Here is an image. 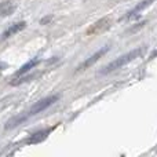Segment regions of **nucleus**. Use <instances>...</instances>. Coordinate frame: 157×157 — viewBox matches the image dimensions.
Returning a JSON list of instances; mask_svg holds the SVG:
<instances>
[{
  "label": "nucleus",
  "mask_w": 157,
  "mask_h": 157,
  "mask_svg": "<svg viewBox=\"0 0 157 157\" xmlns=\"http://www.w3.org/2000/svg\"><path fill=\"white\" fill-rule=\"evenodd\" d=\"M51 19H52V17H51V15H50V17H44V18H41L40 24H41V25H44V24H48V22L51 21Z\"/></svg>",
  "instance_id": "11"
},
{
  "label": "nucleus",
  "mask_w": 157,
  "mask_h": 157,
  "mask_svg": "<svg viewBox=\"0 0 157 157\" xmlns=\"http://www.w3.org/2000/svg\"><path fill=\"white\" fill-rule=\"evenodd\" d=\"M153 2H155V0H142L139 4H136L135 7L131 8V10L128 11L127 15L121 17V18H120V21H124V19L127 21V19H134V18H136V17H138V13H139V11H142V10H145L146 7H149V6L152 4Z\"/></svg>",
  "instance_id": "5"
},
{
  "label": "nucleus",
  "mask_w": 157,
  "mask_h": 157,
  "mask_svg": "<svg viewBox=\"0 0 157 157\" xmlns=\"http://www.w3.org/2000/svg\"><path fill=\"white\" fill-rule=\"evenodd\" d=\"M29 119V116H28V113H21V114H17V116L11 117L10 120H8L7 123H6L4 128L6 130H13V128L18 127L19 124H22L24 121H26V120Z\"/></svg>",
  "instance_id": "8"
},
{
  "label": "nucleus",
  "mask_w": 157,
  "mask_h": 157,
  "mask_svg": "<svg viewBox=\"0 0 157 157\" xmlns=\"http://www.w3.org/2000/svg\"><path fill=\"white\" fill-rule=\"evenodd\" d=\"M144 50H145L144 47H138V48H135V50H132V51L127 52V54L121 55V57L116 58V59L112 61L109 65H106L105 68L99 72V75H109V73H112L113 71H117V69L128 65V63L132 62L134 59H136V58L141 57V55L144 54Z\"/></svg>",
  "instance_id": "1"
},
{
  "label": "nucleus",
  "mask_w": 157,
  "mask_h": 157,
  "mask_svg": "<svg viewBox=\"0 0 157 157\" xmlns=\"http://www.w3.org/2000/svg\"><path fill=\"white\" fill-rule=\"evenodd\" d=\"M51 131H52V128H47V130H40V131H37V132L32 134V135H30L25 142H26V144H29V145L40 144V142H43L44 139L48 138V135H50V132H51Z\"/></svg>",
  "instance_id": "7"
},
{
  "label": "nucleus",
  "mask_w": 157,
  "mask_h": 157,
  "mask_svg": "<svg viewBox=\"0 0 157 157\" xmlns=\"http://www.w3.org/2000/svg\"><path fill=\"white\" fill-rule=\"evenodd\" d=\"M58 99H59V95H50V97H47V98H43V99H40L39 102H36L35 105L26 112L28 116L32 117V116H35V114L40 113V112L46 110L47 108H50L51 105H54Z\"/></svg>",
  "instance_id": "2"
},
{
  "label": "nucleus",
  "mask_w": 157,
  "mask_h": 157,
  "mask_svg": "<svg viewBox=\"0 0 157 157\" xmlns=\"http://www.w3.org/2000/svg\"><path fill=\"white\" fill-rule=\"evenodd\" d=\"M17 8V4L11 0H6V2H2L0 3V18L2 17H8L15 11Z\"/></svg>",
  "instance_id": "9"
},
{
  "label": "nucleus",
  "mask_w": 157,
  "mask_h": 157,
  "mask_svg": "<svg viewBox=\"0 0 157 157\" xmlns=\"http://www.w3.org/2000/svg\"><path fill=\"white\" fill-rule=\"evenodd\" d=\"M39 63H40V59H37V58H33V59L28 61V62L25 63V65H22L21 68H19L18 71L15 72V77H19V76H22V75L28 73V72H29L30 69H33L35 66H37Z\"/></svg>",
  "instance_id": "10"
},
{
  "label": "nucleus",
  "mask_w": 157,
  "mask_h": 157,
  "mask_svg": "<svg viewBox=\"0 0 157 157\" xmlns=\"http://www.w3.org/2000/svg\"><path fill=\"white\" fill-rule=\"evenodd\" d=\"M112 25V19L109 17H103V18L98 19L95 24H92L91 26L87 29V35H98V33H102L105 30H108Z\"/></svg>",
  "instance_id": "4"
},
{
  "label": "nucleus",
  "mask_w": 157,
  "mask_h": 157,
  "mask_svg": "<svg viewBox=\"0 0 157 157\" xmlns=\"http://www.w3.org/2000/svg\"><path fill=\"white\" fill-rule=\"evenodd\" d=\"M110 50V47L109 46H105V47H102L101 50H98L97 52H94V54L91 55L90 58H87L86 61H84L83 63H80V65L77 66V71H86V69H88L90 66H92L95 62H98V61L101 59V58L103 57V55L106 54V52Z\"/></svg>",
  "instance_id": "3"
},
{
  "label": "nucleus",
  "mask_w": 157,
  "mask_h": 157,
  "mask_svg": "<svg viewBox=\"0 0 157 157\" xmlns=\"http://www.w3.org/2000/svg\"><path fill=\"white\" fill-rule=\"evenodd\" d=\"M3 68H6V65H4V63H3V65H2V63H0V71H2Z\"/></svg>",
  "instance_id": "12"
},
{
  "label": "nucleus",
  "mask_w": 157,
  "mask_h": 157,
  "mask_svg": "<svg viewBox=\"0 0 157 157\" xmlns=\"http://www.w3.org/2000/svg\"><path fill=\"white\" fill-rule=\"evenodd\" d=\"M25 26H26V22H25V21H19V22H15V24L10 25V26H8L7 29L2 33L0 40H6V39H8V37H11V36L17 35V33H19L21 30H24Z\"/></svg>",
  "instance_id": "6"
}]
</instances>
